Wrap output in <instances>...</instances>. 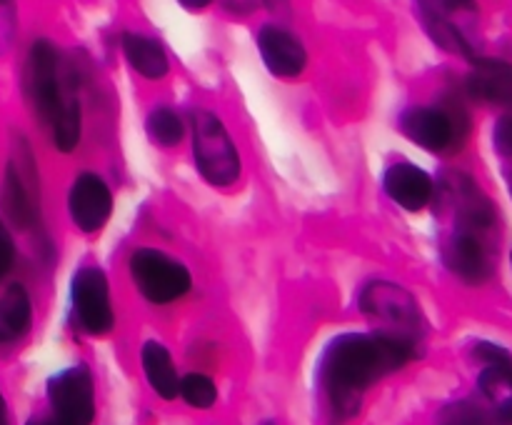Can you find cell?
Listing matches in <instances>:
<instances>
[{
    "label": "cell",
    "mask_w": 512,
    "mask_h": 425,
    "mask_svg": "<svg viewBox=\"0 0 512 425\" xmlns=\"http://www.w3.org/2000/svg\"><path fill=\"white\" fill-rule=\"evenodd\" d=\"M418 355V345L388 333H345L325 348L318 368L320 388L335 420L358 413L363 393Z\"/></svg>",
    "instance_id": "obj_1"
},
{
    "label": "cell",
    "mask_w": 512,
    "mask_h": 425,
    "mask_svg": "<svg viewBox=\"0 0 512 425\" xmlns=\"http://www.w3.org/2000/svg\"><path fill=\"white\" fill-rule=\"evenodd\" d=\"M360 308L370 320H378L380 333L410 340L420 345L423 338V315L413 295L388 280H375L360 293Z\"/></svg>",
    "instance_id": "obj_2"
},
{
    "label": "cell",
    "mask_w": 512,
    "mask_h": 425,
    "mask_svg": "<svg viewBox=\"0 0 512 425\" xmlns=\"http://www.w3.org/2000/svg\"><path fill=\"white\" fill-rule=\"evenodd\" d=\"M193 155L200 175L210 185L235 183L240 175V155L230 140L225 125L213 113H198L193 118Z\"/></svg>",
    "instance_id": "obj_3"
},
{
    "label": "cell",
    "mask_w": 512,
    "mask_h": 425,
    "mask_svg": "<svg viewBox=\"0 0 512 425\" xmlns=\"http://www.w3.org/2000/svg\"><path fill=\"white\" fill-rule=\"evenodd\" d=\"M25 83H28L30 100L38 110L40 120L45 125H53L63 110L78 103L73 93L63 90V78H60V55L48 40L33 43L28 55V70H25Z\"/></svg>",
    "instance_id": "obj_4"
},
{
    "label": "cell",
    "mask_w": 512,
    "mask_h": 425,
    "mask_svg": "<svg viewBox=\"0 0 512 425\" xmlns=\"http://www.w3.org/2000/svg\"><path fill=\"white\" fill-rule=\"evenodd\" d=\"M130 275L150 303H173L190 290V273L183 263L153 248L135 250Z\"/></svg>",
    "instance_id": "obj_5"
},
{
    "label": "cell",
    "mask_w": 512,
    "mask_h": 425,
    "mask_svg": "<svg viewBox=\"0 0 512 425\" xmlns=\"http://www.w3.org/2000/svg\"><path fill=\"white\" fill-rule=\"evenodd\" d=\"M400 130L420 148L445 153L458 148L463 135L468 133V115L458 105L448 108H410L400 118Z\"/></svg>",
    "instance_id": "obj_6"
},
{
    "label": "cell",
    "mask_w": 512,
    "mask_h": 425,
    "mask_svg": "<svg viewBox=\"0 0 512 425\" xmlns=\"http://www.w3.org/2000/svg\"><path fill=\"white\" fill-rule=\"evenodd\" d=\"M73 313L80 328L90 335H103L113 328V308H110L108 278L100 268H80L70 283Z\"/></svg>",
    "instance_id": "obj_7"
},
{
    "label": "cell",
    "mask_w": 512,
    "mask_h": 425,
    "mask_svg": "<svg viewBox=\"0 0 512 425\" xmlns=\"http://www.w3.org/2000/svg\"><path fill=\"white\" fill-rule=\"evenodd\" d=\"M48 398L55 410V418L65 420V423L90 425V420H93V380L83 365H75V368L53 375L48 383Z\"/></svg>",
    "instance_id": "obj_8"
},
{
    "label": "cell",
    "mask_w": 512,
    "mask_h": 425,
    "mask_svg": "<svg viewBox=\"0 0 512 425\" xmlns=\"http://www.w3.org/2000/svg\"><path fill=\"white\" fill-rule=\"evenodd\" d=\"M418 10L435 43L443 45L450 53L475 60L473 45L458 23V18L473 15L478 10L475 0H418Z\"/></svg>",
    "instance_id": "obj_9"
},
{
    "label": "cell",
    "mask_w": 512,
    "mask_h": 425,
    "mask_svg": "<svg viewBox=\"0 0 512 425\" xmlns=\"http://www.w3.org/2000/svg\"><path fill=\"white\" fill-rule=\"evenodd\" d=\"M443 258L450 273L470 285L485 283L493 273L488 243L483 240V233H475V230H455L448 243L443 245Z\"/></svg>",
    "instance_id": "obj_10"
},
{
    "label": "cell",
    "mask_w": 512,
    "mask_h": 425,
    "mask_svg": "<svg viewBox=\"0 0 512 425\" xmlns=\"http://www.w3.org/2000/svg\"><path fill=\"white\" fill-rule=\"evenodd\" d=\"M70 218L83 233H95L103 228L113 210V198L103 178L95 173H83L75 178L68 195Z\"/></svg>",
    "instance_id": "obj_11"
},
{
    "label": "cell",
    "mask_w": 512,
    "mask_h": 425,
    "mask_svg": "<svg viewBox=\"0 0 512 425\" xmlns=\"http://www.w3.org/2000/svg\"><path fill=\"white\" fill-rule=\"evenodd\" d=\"M258 48L260 55H263V63L278 78H295V75L303 73L305 63H308V53H305L303 43L280 25L260 28Z\"/></svg>",
    "instance_id": "obj_12"
},
{
    "label": "cell",
    "mask_w": 512,
    "mask_h": 425,
    "mask_svg": "<svg viewBox=\"0 0 512 425\" xmlns=\"http://www.w3.org/2000/svg\"><path fill=\"white\" fill-rule=\"evenodd\" d=\"M465 88L483 103L512 105V65L498 58H475Z\"/></svg>",
    "instance_id": "obj_13"
},
{
    "label": "cell",
    "mask_w": 512,
    "mask_h": 425,
    "mask_svg": "<svg viewBox=\"0 0 512 425\" xmlns=\"http://www.w3.org/2000/svg\"><path fill=\"white\" fill-rule=\"evenodd\" d=\"M385 193L405 210H423L433 198V180L413 163H395L385 170Z\"/></svg>",
    "instance_id": "obj_14"
},
{
    "label": "cell",
    "mask_w": 512,
    "mask_h": 425,
    "mask_svg": "<svg viewBox=\"0 0 512 425\" xmlns=\"http://www.w3.org/2000/svg\"><path fill=\"white\" fill-rule=\"evenodd\" d=\"M478 395L500 425H512V365H485L478 378Z\"/></svg>",
    "instance_id": "obj_15"
},
{
    "label": "cell",
    "mask_w": 512,
    "mask_h": 425,
    "mask_svg": "<svg viewBox=\"0 0 512 425\" xmlns=\"http://www.w3.org/2000/svg\"><path fill=\"white\" fill-rule=\"evenodd\" d=\"M123 53L128 63L133 65L135 73H140L148 80H160L168 73V55H165L163 45L153 38H145L140 33H125L123 35Z\"/></svg>",
    "instance_id": "obj_16"
},
{
    "label": "cell",
    "mask_w": 512,
    "mask_h": 425,
    "mask_svg": "<svg viewBox=\"0 0 512 425\" xmlns=\"http://www.w3.org/2000/svg\"><path fill=\"white\" fill-rule=\"evenodd\" d=\"M143 370L145 378H148L150 388L165 400H173L180 390V378L178 370H175L173 358H170L168 348L155 340H148L143 345Z\"/></svg>",
    "instance_id": "obj_17"
},
{
    "label": "cell",
    "mask_w": 512,
    "mask_h": 425,
    "mask_svg": "<svg viewBox=\"0 0 512 425\" xmlns=\"http://www.w3.org/2000/svg\"><path fill=\"white\" fill-rule=\"evenodd\" d=\"M30 298L25 293L23 285H10L0 298V340L3 343H13V340L23 338L30 328Z\"/></svg>",
    "instance_id": "obj_18"
},
{
    "label": "cell",
    "mask_w": 512,
    "mask_h": 425,
    "mask_svg": "<svg viewBox=\"0 0 512 425\" xmlns=\"http://www.w3.org/2000/svg\"><path fill=\"white\" fill-rule=\"evenodd\" d=\"M3 208L8 213V218L13 220L18 228H28L35 218V205L30 198L28 188H25V180L20 175V170L15 165H10L8 178H5L3 188Z\"/></svg>",
    "instance_id": "obj_19"
},
{
    "label": "cell",
    "mask_w": 512,
    "mask_h": 425,
    "mask_svg": "<svg viewBox=\"0 0 512 425\" xmlns=\"http://www.w3.org/2000/svg\"><path fill=\"white\" fill-rule=\"evenodd\" d=\"M440 425H500L483 398H463L440 410Z\"/></svg>",
    "instance_id": "obj_20"
},
{
    "label": "cell",
    "mask_w": 512,
    "mask_h": 425,
    "mask_svg": "<svg viewBox=\"0 0 512 425\" xmlns=\"http://www.w3.org/2000/svg\"><path fill=\"white\" fill-rule=\"evenodd\" d=\"M185 133V125L183 120H180V115L175 113V110L170 108H158L150 113L148 118V135L155 140V143L160 145H175L180 143V138H183Z\"/></svg>",
    "instance_id": "obj_21"
},
{
    "label": "cell",
    "mask_w": 512,
    "mask_h": 425,
    "mask_svg": "<svg viewBox=\"0 0 512 425\" xmlns=\"http://www.w3.org/2000/svg\"><path fill=\"white\" fill-rule=\"evenodd\" d=\"M178 395H183L185 403L193 405V408H210L218 400V388L208 375L190 373L180 380Z\"/></svg>",
    "instance_id": "obj_22"
},
{
    "label": "cell",
    "mask_w": 512,
    "mask_h": 425,
    "mask_svg": "<svg viewBox=\"0 0 512 425\" xmlns=\"http://www.w3.org/2000/svg\"><path fill=\"white\" fill-rule=\"evenodd\" d=\"M473 358L480 360L483 365H512V355L508 350L490 343V340H480V343H475Z\"/></svg>",
    "instance_id": "obj_23"
},
{
    "label": "cell",
    "mask_w": 512,
    "mask_h": 425,
    "mask_svg": "<svg viewBox=\"0 0 512 425\" xmlns=\"http://www.w3.org/2000/svg\"><path fill=\"white\" fill-rule=\"evenodd\" d=\"M493 143L500 155L512 158V115H503L493 130Z\"/></svg>",
    "instance_id": "obj_24"
},
{
    "label": "cell",
    "mask_w": 512,
    "mask_h": 425,
    "mask_svg": "<svg viewBox=\"0 0 512 425\" xmlns=\"http://www.w3.org/2000/svg\"><path fill=\"white\" fill-rule=\"evenodd\" d=\"M10 265H13V240H10L8 228L0 220V278L8 273Z\"/></svg>",
    "instance_id": "obj_25"
},
{
    "label": "cell",
    "mask_w": 512,
    "mask_h": 425,
    "mask_svg": "<svg viewBox=\"0 0 512 425\" xmlns=\"http://www.w3.org/2000/svg\"><path fill=\"white\" fill-rule=\"evenodd\" d=\"M10 35H13V18H10L8 3L0 0V50L8 48Z\"/></svg>",
    "instance_id": "obj_26"
},
{
    "label": "cell",
    "mask_w": 512,
    "mask_h": 425,
    "mask_svg": "<svg viewBox=\"0 0 512 425\" xmlns=\"http://www.w3.org/2000/svg\"><path fill=\"white\" fill-rule=\"evenodd\" d=\"M178 3L188 10H203V8H208L213 0H178Z\"/></svg>",
    "instance_id": "obj_27"
},
{
    "label": "cell",
    "mask_w": 512,
    "mask_h": 425,
    "mask_svg": "<svg viewBox=\"0 0 512 425\" xmlns=\"http://www.w3.org/2000/svg\"><path fill=\"white\" fill-rule=\"evenodd\" d=\"M0 425H8V413H5V400L0 395Z\"/></svg>",
    "instance_id": "obj_28"
},
{
    "label": "cell",
    "mask_w": 512,
    "mask_h": 425,
    "mask_svg": "<svg viewBox=\"0 0 512 425\" xmlns=\"http://www.w3.org/2000/svg\"><path fill=\"white\" fill-rule=\"evenodd\" d=\"M45 425H70V423H65V420H60V418H53V420H48Z\"/></svg>",
    "instance_id": "obj_29"
},
{
    "label": "cell",
    "mask_w": 512,
    "mask_h": 425,
    "mask_svg": "<svg viewBox=\"0 0 512 425\" xmlns=\"http://www.w3.org/2000/svg\"><path fill=\"white\" fill-rule=\"evenodd\" d=\"M265 3H268V5H270V8H278V5H283V3H285V0H265Z\"/></svg>",
    "instance_id": "obj_30"
},
{
    "label": "cell",
    "mask_w": 512,
    "mask_h": 425,
    "mask_svg": "<svg viewBox=\"0 0 512 425\" xmlns=\"http://www.w3.org/2000/svg\"><path fill=\"white\" fill-rule=\"evenodd\" d=\"M510 263H512V253H510Z\"/></svg>",
    "instance_id": "obj_31"
},
{
    "label": "cell",
    "mask_w": 512,
    "mask_h": 425,
    "mask_svg": "<svg viewBox=\"0 0 512 425\" xmlns=\"http://www.w3.org/2000/svg\"><path fill=\"white\" fill-rule=\"evenodd\" d=\"M265 425H273V423H265Z\"/></svg>",
    "instance_id": "obj_32"
},
{
    "label": "cell",
    "mask_w": 512,
    "mask_h": 425,
    "mask_svg": "<svg viewBox=\"0 0 512 425\" xmlns=\"http://www.w3.org/2000/svg\"><path fill=\"white\" fill-rule=\"evenodd\" d=\"M30 425H35V423H30Z\"/></svg>",
    "instance_id": "obj_33"
}]
</instances>
